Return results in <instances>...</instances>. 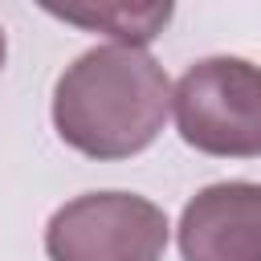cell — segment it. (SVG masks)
Returning a JSON list of instances; mask_svg holds the SVG:
<instances>
[{
	"instance_id": "obj_6",
	"label": "cell",
	"mask_w": 261,
	"mask_h": 261,
	"mask_svg": "<svg viewBox=\"0 0 261 261\" xmlns=\"http://www.w3.org/2000/svg\"><path fill=\"white\" fill-rule=\"evenodd\" d=\"M4 57H8V41H4V24H0V69H4Z\"/></svg>"
},
{
	"instance_id": "obj_3",
	"label": "cell",
	"mask_w": 261,
	"mask_h": 261,
	"mask_svg": "<svg viewBox=\"0 0 261 261\" xmlns=\"http://www.w3.org/2000/svg\"><path fill=\"white\" fill-rule=\"evenodd\" d=\"M167 212L135 192H86L45 224L49 261H163Z\"/></svg>"
},
{
	"instance_id": "obj_1",
	"label": "cell",
	"mask_w": 261,
	"mask_h": 261,
	"mask_svg": "<svg viewBox=\"0 0 261 261\" xmlns=\"http://www.w3.org/2000/svg\"><path fill=\"white\" fill-rule=\"evenodd\" d=\"M171 110L163 65L135 45H94L53 86V126L86 159H130L147 151Z\"/></svg>"
},
{
	"instance_id": "obj_2",
	"label": "cell",
	"mask_w": 261,
	"mask_h": 261,
	"mask_svg": "<svg viewBox=\"0 0 261 261\" xmlns=\"http://www.w3.org/2000/svg\"><path fill=\"white\" fill-rule=\"evenodd\" d=\"M175 130L216 159H261V65L249 57H204L171 90Z\"/></svg>"
},
{
	"instance_id": "obj_5",
	"label": "cell",
	"mask_w": 261,
	"mask_h": 261,
	"mask_svg": "<svg viewBox=\"0 0 261 261\" xmlns=\"http://www.w3.org/2000/svg\"><path fill=\"white\" fill-rule=\"evenodd\" d=\"M49 12L82 29H102L114 37V45H135V49L155 41L171 20V4H118V0L94 8H49Z\"/></svg>"
},
{
	"instance_id": "obj_4",
	"label": "cell",
	"mask_w": 261,
	"mask_h": 261,
	"mask_svg": "<svg viewBox=\"0 0 261 261\" xmlns=\"http://www.w3.org/2000/svg\"><path fill=\"white\" fill-rule=\"evenodd\" d=\"M184 261H261V184L220 179L200 188L175 224Z\"/></svg>"
}]
</instances>
